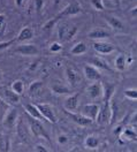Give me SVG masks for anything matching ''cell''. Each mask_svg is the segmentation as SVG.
<instances>
[{
    "label": "cell",
    "mask_w": 137,
    "mask_h": 152,
    "mask_svg": "<svg viewBox=\"0 0 137 152\" xmlns=\"http://www.w3.org/2000/svg\"><path fill=\"white\" fill-rule=\"evenodd\" d=\"M76 32H77L76 26L70 24L68 22L60 23V26H59L58 28V36L61 42H69V40H71L74 38V36L76 35Z\"/></svg>",
    "instance_id": "cell-1"
},
{
    "label": "cell",
    "mask_w": 137,
    "mask_h": 152,
    "mask_svg": "<svg viewBox=\"0 0 137 152\" xmlns=\"http://www.w3.org/2000/svg\"><path fill=\"white\" fill-rule=\"evenodd\" d=\"M65 75L70 86H77L82 81V75L77 68L73 65H68L65 69Z\"/></svg>",
    "instance_id": "cell-2"
},
{
    "label": "cell",
    "mask_w": 137,
    "mask_h": 152,
    "mask_svg": "<svg viewBox=\"0 0 137 152\" xmlns=\"http://www.w3.org/2000/svg\"><path fill=\"white\" fill-rule=\"evenodd\" d=\"M28 122H29V128H30V130H31V133L34 134L36 137H43V138L50 141L49 135H47L45 128H44V126L40 124L39 120H36V119L29 116Z\"/></svg>",
    "instance_id": "cell-3"
},
{
    "label": "cell",
    "mask_w": 137,
    "mask_h": 152,
    "mask_svg": "<svg viewBox=\"0 0 137 152\" xmlns=\"http://www.w3.org/2000/svg\"><path fill=\"white\" fill-rule=\"evenodd\" d=\"M17 118H19L17 110L10 106L9 108L7 110V112L5 113L4 118H2V120H1V121H2V124H4V127L7 128V129H13V128L16 126Z\"/></svg>",
    "instance_id": "cell-4"
},
{
    "label": "cell",
    "mask_w": 137,
    "mask_h": 152,
    "mask_svg": "<svg viewBox=\"0 0 137 152\" xmlns=\"http://www.w3.org/2000/svg\"><path fill=\"white\" fill-rule=\"evenodd\" d=\"M111 120V110H109V103H104L101 105V107H99L96 121L100 126H105L109 124Z\"/></svg>",
    "instance_id": "cell-5"
},
{
    "label": "cell",
    "mask_w": 137,
    "mask_h": 152,
    "mask_svg": "<svg viewBox=\"0 0 137 152\" xmlns=\"http://www.w3.org/2000/svg\"><path fill=\"white\" fill-rule=\"evenodd\" d=\"M37 107H38L39 112L42 113L43 118L45 120H47L52 124H57L58 122V118L55 115V112L53 110V107L49 104H37Z\"/></svg>",
    "instance_id": "cell-6"
},
{
    "label": "cell",
    "mask_w": 137,
    "mask_h": 152,
    "mask_svg": "<svg viewBox=\"0 0 137 152\" xmlns=\"http://www.w3.org/2000/svg\"><path fill=\"white\" fill-rule=\"evenodd\" d=\"M82 12V7H81V5L78 4L76 0H74L73 2H70L69 5H67L62 12H60V14H59L58 16L55 18V19L58 20L59 18H63V16H74V15H77Z\"/></svg>",
    "instance_id": "cell-7"
},
{
    "label": "cell",
    "mask_w": 137,
    "mask_h": 152,
    "mask_svg": "<svg viewBox=\"0 0 137 152\" xmlns=\"http://www.w3.org/2000/svg\"><path fill=\"white\" fill-rule=\"evenodd\" d=\"M15 52L22 56H27V57H35V56H38L39 50L34 44H22L16 48Z\"/></svg>",
    "instance_id": "cell-8"
},
{
    "label": "cell",
    "mask_w": 137,
    "mask_h": 152,
    "mask_svg": "<svg viewBox=\"0 0 137 152\" xmlns=\"http://www.w3.org/2000/svg\"><path fill=\"white\" fill-rule=\"evenodd\" d=\"M66 113H67V115H68L75 124H77L81 127H88V126H90V124L93 122V120H91L90 118L83 115V114H76V113H73V112L69 113L68 111Z\"/></svg>",
    "instance_id": "cell-9"
},
{
    "label": "cell",
    "mask_w": 137,
    "mask_h": 152,
    "mask_svg": "<svg viewBox=\"0 0 137 152\" xmlns=\"http://www.w3.org/2000/svg\"><path fill=\"white\" fill-rule=\"evenodd\" d=\"M2 99L8 105L14 106L20 103V95L14 92L12 89H5L2 91Z\"/></svg>",
    "instance_id": "cell-10"
},
{
    "label": "cell",
    "mask_w": 137,
    "mask_h": 152,
    "mask_svg": "<svg viewBox=\"0 0 137 152\" xmlns=\"http://www.w3.org/2000/svg\"><path fill=\"white\" fill-rule=\"evenodd\" d=\"M93 48L100 54H109L113 51H115V46L113 44L105 43V42H95L93 43Z\"/></svg>",
    "instance_id": "cell-11"
},
{
    "label": "cell",
    "mask_w": 137,
    "mask_h": 152,
    "mask_svg": "<svg viewBox=\"0 0 137 152\" xmlns=\"http://www.w3.org/2000/svg\"><path fill=\"white\" fill-rule=\"evenodd\" d=\"M88 91V95L91 99H97V98H100L103 96V92H104V89H103V84L99 83V82H96L93 84L88 86L87 89Z\"/></svg>",
    "instance_id": "cell-12"
},
{
    "label": "cell",
    "mask_w": 137,
    "mask_h": 152,
    "mask_svg": "<svg viewBox=\"0 0 137 152\" xmlns=\"http://www.w3.org/2000/svg\"><path fill=\"white\" fill-rule=\"evenodd\" d=\"M84 75L85 77L90 80V81H93V82H97L101 78V74L99 72V69L96 68L95 66H85L84 67Z\"/></svg>",
    "instance_id": "cell-13"
},
{
    "label": "cell",
    "mask_w": 137,
    "mask_h": 152,
    "mask_svg": "<svg viewBox=\"0 0 137 152\" xmlns=\"http://www.w3.org/2000/svg\"><path fill=\"white\" fill-rule=\"evenodd\" d=\"M78 98H79L78 94L70 95L69 97H67L66 100H65V108L67 111H70V112L76 111L78 107Z\"/></svg>",
    "instance_id": "cell-14"
},
{
    "label": "cell",
    "mask_w": 137,
    "mask_h": 152,
    "mask_svg": "<svg viewBox=\"0 0 137 152\" xmlns=\"http://www.w3.org/2000/svg\"><path fill=\"white\" fill-rule=\"evenodd\" d=\"M106 21L108 22V24L111 26V28H113L117 31H120V32H123L126 31V26L123 24V22L120 19H117L115 16H111V15H107L106 16Z\"/></svg>",
    "instance_id": "cell-15"
},
{
    "label": "cell",
    "mask_w": 137,
    "mask_h": 152,
    "mask_svg": "<svg viewBox=\"0 0 137 152\" xmlns=\"http://www.w3.org/2000/svg\"><path fill=\"white\" fill-rule=\"evenodd\" d=\"M98 111H99V106L97 104H88L85 105L82 110V114L90 118L91 120H96L97 118Z\"/></svg>",
    "instance_id": "cell-16"
},
{
    "label": "cell",
    "mask_w": 137,
    "mask_h": 152,
    "mask_svg": "<svg viewBox=\"0 0 137 152\" xmlns=\"http://www.w3.org/2000/svg\"><path fill=\"white\" fill-rule=\"evenodd\" d=\"M24 107H26L27 113L29 114V116L34 118V119H36V120H39V121H42V120L44 119V118H43V115H42V113L39 112L37 105H35V104H26V105H24Z\"/></svg>",
    "instance_id": "cell-17"
},
{
    "label": "cell",
    "mask_w": 137,
    "mask_h": 152,
    "mask_svg": "<svg viewBox=\"0 0 137 152\" xmlns=\"http://www.w3.org/2000/svg\"><path fill=\"white\" fill-rule=\"evenodd\" d=\"M109 36H111V34L103 28H96L89 32L90 39H104V38H108Z\"/></svg>",
    "instance_id": "cell-18"
},
{
    "label": "cell",
    "mask_w": 137,
    "mask_h": 152,
    "mask_svg": "<svg viewBox=\"0 0 137 152\" xmlns=\"http://www.w3.org/2000/svg\"><path fill=\"white\" fill-rule=\"evenodd\" d=\"M32 37H34V30L29 28V27H26V28H23L20 31L16 40L17 42H27V40H30Z\"/></svg>",
    "instance_id": "cell-19"
},
{
    "label": "cell",
    "mask_w": 137,
    "mask_h": 152,
    "mask_svg": "<svg viewBox=\"0 0 137 152\" xmlns=\"http://www.w3.org/2000/svg\"><path fill=\"white\" fill-rule=\"evenodd\" d=\"M10 150L9 137L4 133H0V152H8Z\"/></svg>",
    "instance_id": "cell-20"
},
{
    "label": "cell",
    "mask_w": 137,
    "mask_h": 152,
    "mask_svg": "<svg viewBox=\"0 0 137 152\" xmlns=\"http://www.w3.org/2000/svg\"><path fill=\"white\" fill-rule=\"evenodd\" d=\"M52 91L57 95H68L70 94V89L62 83H53L52 84Z\"/></svg>",
    "instance_id": "cell-21"
},
{
    "label": "cell",
    "mask_w": 137,
    "mask_h": 152,
    "mask_svg": "<svg viewBox=\"0 0 137 152\" xmlns=\"http://www.w3.org/2000/svg\"><path fill=\"white\" fill-rule=\"evenodd\" d=\"M43 90V82L42 81H36L32 82L31 86H29V95L31 97H36L40 94V91Z\"/></svg>",
    "instance_id": "cell-22"
},
{
    "label": "cell",
    "mask_w": 137,
    "mask_h": 152,
    "mask_svg": "<svg viewBox=\"0 0 137 152\" xmlns=\"http://www.w3.org/2000/svg\"><path fill=\"white\" fill-rule=\"evenodd\" d=\"M119 136L125 141H134L136 140V132H134L133 129H122Z\"/></svg>",
    "instance_id": "cell-23"
},
{
    "label": "cell",
    "mask_w": 137,
    "mask_h": 152,
    "mask_svg": "<svg viewBox=\"0 0 137 152\" xmlns=\"http://www.w3.org/2000/svg\"><path fill=\"white\" fill-rule=\"evenodd\" d=\"M85 52H87V45L84 43H77L70 50V53L74 56H79V54H83Z\"/></svg>",
    "instance_id": "cell-24"
},
{
    "label": "cell",
    "mask_w": 137,
    "mask_h": 152,
    "mask_svg": "<svg viewBox=\"0 0 137 152\" xmlns=\"http://www.w3.org/2000/svg\"><path fill=\"white\" fill-rule=\"evenodd\" d=\"M91 62H92V65L96 67V68H101V69H105V70H111V68L109 66L107 65V62L105 61V60H103V59H100V58H93L92 60H91Z\"/></svg>",
    "instance_id": "cell-25"
},
{
    "label": "cell",
    "mask_w": 137,
    "mask_h": 152,
    "mask_svg": "<svg viewBox=\"0 0 137 152\" xmlns=\"http://www.w3.org/2000/svg\"><path fill=\"white\" fill-rule=\"evenodd\" d=\"M104 89V92H103V96H104V103H109L112 96H113V92H114V86H103Z\"/></svg>",
    "instance_id": "cell-26"
},
{
    "label": "cell",
    "mask_w": 137,
    "mask_h": 152,
    "mask_svg": "<svg viewBox=\"0 0 137 152\" xmlns=\"http://www.w3.org/2000/svg\"><path fill=\"white\" fill-rule=\"evenodd\" d=\"M12 90H13L14 92H16L17 95L21 96L23 94V91H24V84H23V82H22L21 80L14 81L13 84H12Z\"/></svg>",
    "instance_id": "cell-27"
},
{
    "label": "cell",
    "mask_w": 137,
    "mask_h": 152,
    "mask_svg": "<svg viewBox=\"0 0 137 152\" xmlns=\"http://www.w3.org/2000/svg\"><path fill=\"white\" fill-rule=\"evenodd\" d=\"M85 146L89 149H96L98 145H99V140L95 136H88L85 138Z\"/></svg>",
    "instance_id": "cell-28"
},
{
    "label": "cell",
    "mask_w": 137,
    "mask_h": 152,
    "mask_svg": "<svg viewBox=\"0 0 137 152\" xmlns=\"http://www.w3.org/2000/svg\"><path fill=\"white\" fill-rule=\"evenodd\" d=\"M126 65H127V62H126V57H125L123 54H120V56L115 59V67H117V69L120 70V72H122V70L126 69Z\"/></svg>",
    "instance_id": "cell-29"
},
{
    "label": "cell",
    "mask_w": 137,
    "mask_h": 152,
    "mask_svg": "<svg viewBox=\"0 0 137 152\" xmlns=\"http://www.w3.org/2000/svg\"><path fill=\"white\" fill-rule=\"evenodd\" d=\"M6 28H7L6 16L4 14H0V37H2L4 34L6 32Z\"/></svg>",
    "instance_id": "cell-30"
},
{
    "label": "cell",
    "mask_w": 137,
    "mask_h": 152,
    "mask_svg": "<svg viewBox=\"0 0 137 152\" xmlns=\"http://www.w3.org/2000/svg\"><path fill=\"white\" fill-rule=\"evenodd\" d=\"M10 107V105H8L2 98H0V120H2L5 113L7 112V110Z\"/></svg>",
    "instance_id": "cell-31"
},
{
    "label": "cell",
    "mask_w": 137,
    "mask_h": 152,
    "mask_svg": "<svg viewBox=\"0 0 137 152\" xmlns=\"http://www.w3.org/2000/svg\"><path fill=\"white\" fill-rule=\"evenodd\" d=\"M125 96L128 97L129 99H133V100H136L137 99V91L135 89H128L125 91Z\"/></svg>",
    "instance_id": "cell-32"
},
{
    "label": "cell",
    "mask_w": 137,
    "mask_h": 152,
    "mask_svg": "<svg viewBox=\"0 0 137 152\" xmlns=\"http://www.w3.org/2000/svg\"><path fill=\"white\" fill-rule=\"evenodd\" d=\"M62 50V46H61V44H59L57 42H54V43H52L51 44V46H50V51L52 52V53H58Z\"/></svg>",
    "instance_id": "cell-33"
},
{
    "label": "cell",
    "mask_w": 137,
    "mask_h": 152,
    "mask_svg": "<svg viewBox=\"0 0 137 152\" xmlns=\"http://www.w3.org/2000/svg\"><path fill=\"white\" fill-rule=\"evenodd\" d=\"M91 5H92L97 10H104L103 0H91Z\"/></svg>",
    "instance_id": "cell-34"
},
{
    "label": "cell",
    "mask_w": 137,
    "mask_h": 152,
    "mask_svg": "<svg viewBox=\"0 0 137 152\" xmlns=\"http://www.w3.org/2000/svg\"><path fill=\"white\" fill-rule=\"evenodd\" d=\"M15 42H16V39H10V40H7V42L0 43V51H1V50H5V48H9L10 45H13Z\"/></svg>",
    "instance_id": "cell-35"
},
{
    "label": "cell",
    "mask_w": 137,
    "mask_h": 152,
    "mask_svg": "<svg viewBox=\"0 0 137 152\" xmlns=\"http://www.w3.org/2000/svg\"><path fill=\"white\" fill-rule=\"evenodd\" d=\"M34 151H37V152H49L50 150H49V149H46V146H44V145H42V144H37V145L35 146Z\"/></svg>",
    "instance_id": "cell-36"
},
{
    "label": "cell",
    "mask_w": 137,
    "mask_h": 152,
    "mask_svg": "<svg viewBox=\"0 0 137 152\" xmlns=\"http://www.w3.org/2000/svg\"><path fill=\"white\" fill-rule=\"evenodd\" d=\"M68 141H69V138L66 136V135H60V136L58 137V142H59V144H61V145L66 144Z\"/></svg>",
    "instance_id": "cell-37"
},
{
    "label": "cell",
    "mask_w": 137,
    "mask_h": 152,
    "mask_svg": "<svg viewBox=\"0 0 137 152\" xmlns=\"http://www.w3.org/2000/svg\"><path fill=\"white\" fill-rule=\"evenodd\" d=\"M35 2V8L36 10H40L43 7V0H34Z\"/></svg>",
    "instance_id": "cell-38"
},
{
    "label": "cell",
    "mask_w": 137,
    "mask_h": 152,
    "mask_svg": "<svg viewBox=\"0 0 137 152\" xmlns=\"http://www.w3.org/2000/svg\"><path fill=\"white\" fill-rule=\"evenodd\" d=\"M24 2H26V0H15V5L17 7H23L24 6Z\"/></svg>",
    "instance_id": "cell-39"
},
{
    "label": "cell",
    "mask_w": 137,
    "mask_h": 152,
    "mask_svg": "<svg viewBox=\"0 0 137 152\" xmlns=\"http://www.w3.org/2000/svg\"><path fill=\"white\" fill-rule=\"evenodd\" d=\"M121 132H122V127H121V126H117V128H115V130H114V134L119 136V135L121 134Z\"/></svg>",
    "instance_id": "cell-40"
},
{
    "label": "cell",
    "mask_w": 137,
    "mask_h": 152,
    "mask_svg": "<svg viewBox=\"0 0 137 152\" xmlns=\"http://www.w3.org/2000/svg\"><path fill=\"white\" fill-rule=\"evenodd\" d=\"M60 2H61V0H54V5H55V6H58Z\"/></svg>",
    "instance_id": "cell-41"
},
{
    "label": "cell",
    "mask_w": 137,
    "mask_h": 152,
    "mask_svg": "<svg viewBox=\"0 0 137 152\" xmlns=\"http://www.w3.org/2000/svg\"><path fill=\"white\" fill-rule=\"evenodd\" d=\"M1 78H2V74H1V70H0V81H1Z\"/></svg>",
    "instance_id": "cell-42"
},
{
    "label": "cell",
    "mask_w": 137,
    "mask_h": 152,
    "mask_svg": "<svg viewBox=\"0 0 137 152\" xmlns=\"http://www.w3.org/2000/svg\"><path fill=\"white\" fill-rule=\"evenodd\" d=\"M2 1H4V0H0V5H2Z\"/></svg>",
    "instance_id": "cell-43"
}]
</instances>
